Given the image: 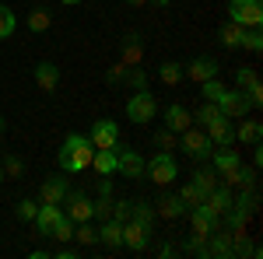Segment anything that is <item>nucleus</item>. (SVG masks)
Returning a JSON list of instances; mask_svg holds the SVG:
<instances>
[{"label":"nucleus","mask_w":263,"mask_h":259,"mask_svg":"<svg viewBox=\"0 0 263 259\" xmlns=\"http://www.w3.org/2000/svg\"><path fill=\"white\" fill-rule=\"evenodd\" d=\"M91 154H95V147H91L88 133H67L60 147V168L67 175H81L91 168Z\"/></svg>","instance_id":"nucleus-1"},{"label":"nucleus","mask_w":263,"mask_h":259,"mask_svg":"<svg viewBox=\"0 0 263 259\" xmlns=\"http://www.w3.org/2000/svg\"><path fill=\"white\" fill-rule=\"evenodd\" d=\"M144 175L155 182V186H168V182L179 175V165L172 158V151H158L151 161H144Z\"/></svg>","instance_id":"nucleus-2"},{"label":"nucleus","mask_w":263,"mask_h":259,"mask_svg":"<svg viewBox=\"0 0 263 259\" xmlns=\"http://www.w3.org/2000/svg\"><path fill=\"white\" fill-rule=\"evenodd\" d=\"M179 147L197 161H207L211 154H214V144H211V137H207V130H197V126H186V130L179 133Z\"/></svg>","instance_id":"nucleus-3"},{"label":"nucleus","mask_w":263,"mask_h":259,"mask_svg":"<svg viewBox=\"0 0 263 259\" xmlns=\"http://www.w3.org/2000/svg\"><path fill=\"white\" fill-rule=\"evenodd\" d=\"M228 21H235L242 28L263 25V0H228Z\"/></svg>","instance_id":"nucleus-4"},{"label":"nucleus","mask_w":263,"mask_h":259,"mask_svg":"<svg viewBox=\"0 0 263 259\" xmlns=\"http://www.w3.org/2000/svg\"><path fill=\"white\" fill-rule=\"evenodd\" d=\"M126 116H130V123H151L155 116H158V102H155V95L144 88V91H137V95H130L126 98Z\"/></svg>","instance_id":"nucleus-5"},{"label":"nucleus","mask_w":263,"mask_h":259,"mask_svg":"<svg viewBox=\"0 0 263 259\" xmlns=\"http://www.w3.org/2000/svg\"><path fill=\"white\" fill-rule=\"evenodd\" d=\"M218 109H221V116H228V119H242V116H249L253 102H249V95L239 91V88H224L221 98H218Z\"/></svg>","instance_id":"nucleus-6"},{"label":"nucleus","mask_w":263,"mask_h":259,"mask_svg":"<svg viewBox=\"0 0 263 259\" xmlns=\"http://www.w3.org/2000/svg\"><path fill=\"white\" fill-rule=\"evenodd\" d=\"M190 224H193V235H197V238H207L211 231L221 228V217H218L207 203H200V207H190Z\"/></svg>","instance_id":"nucleus-7"},{"label":"nucleus","mask_w":263,"mask_h":259,"mask_svg":"<svg viewBox=\"0 0 263 259\" xmlns=\"http://www.w3.org/2000/svg\"><path fill=\"white\" fill-rule=\"evenodd\" d=\"M63 217H70L74 224L91 221V200L84 196L81 189H67V196H63Z\"/></svg>","instance_id":"nucleus-8"},{"label":"nucleus","mask_w":263,"mask_h":259,"mask_svg":"<svg viewBox=\"0 0 263 259\" xmlns=\"http://www.w3.org/2000/svg\"><path fill=\"white\" fill-rule=\"evenodd\" d=\"M116 147V172H123L126 179H141L144 175V158L137 151H130V147H120V144H112Z\"/></svg>","instance_id":"nucleus-9"},{"label":"nucleus","mask_w":263,"mask_h":259,"mask_svg":"<svg viewBox=\"0 0 263 259\" xmlns=\"http://www.w3.org/2000/svg\"><path fill=\"white\" fill-rule=\"evenodd\" d=\"M218 67L221 63L214 60V56H197V60H190L186 67H182V77H190V81H211V77H218Z\"/></svg>","instance_id":"nucleus-10"},{"label":"nucleus","mask_w":263,"mask_h":259,"mask_svg":"<svg viewBox=\"0 0 263 259\" xmlns=\"http://www.w3.org/2000/svg\"><path fill=\"white\" fill-rule=\"evenodd\" d=\"M207 137L211 144H218V147H228V144H235V119H228V116H218V119H211L207 126Z\"/></svg>","instance_id":"nucleus-11"},{"label":"nucleus","mask_w":263,"mask_h":259,"mask_svg":"<svg viewBox=\"0 0 263 259\" xmlns=\"http://www.w3.org/2000/svg\"><path fill=\"white\" fill-rule=\"evenodd\" d=\"M147 242H151V228H144L137 221H123V245L130 252H144Z\"/></svg>","instance_id":"nucleus-12"},{"label":"nucleus","mask_w":263,"mask_h":259,"mask_svg":"<svg viewBox=\"0 0 263 259\" xmlns=\"http://www.w3.org/2000/svg\"><path fill=\"white\" fill-rule=\"evenodd\" d=\"M88 140H91V147H112V144H120V126H116L112 119L91 123V133H88Z\"/></svg>","instance_id":"nucleus-13"},{"label":"nucleus","mask_w":263,"mask_h":259,"mask_svg":"<svg viewBox=\"0 0 263 259\" xmlns=\"http://www.w3.org/2000/svg\"><path fill=\"white\" fill-rule=\"evenodd\" d=\"M60 217H63L60 203H39V210H35V228H39V235H49L53 224H57Z\"/></svg>","instance_id":"nucleus-14"},{"label":"nucleus","mask_w":263,"mask_h":259,"mask_svg":"<svg viewBox=\"0 0 263 259\" xmlns=\"http://www.w3.org/2000/svg\"><path fill=\"white\" fill-rule=\"evenodd\" d=\"M35 84H39L42 91H57V84H60V67L53 60L35 63Z\"/></svg>","instance_id":"nucleus-15"},{"label":"nucleus","mask_w":263,"mask_h":259,"mask_svg":"<svg viewBox=\"0 0 263 259\" xmlns=\"http://www.w3.org/2000/svg\"><path fill=\"white\" fill-rule=\"evenodd\" d=\"M67 179H60V175H53V179H46L39 186V203H63V196H67Z\"/></svg>","instance_id":"nucleus-16"},{"label":"nucleus","mask_w":263,"mask_h":259,"mask_svg":"<svg viewBox=\"0 0 263 259\" xmlns=\"http://www.w3.org/2000/svg\"><path fill=\"white\" fill-rule=\"evenodd\" d=\"M211 161H214V165H211V168H214V172H218V179H228V175H232V172H235V168H239V154H235V151H214V154H211Z\"/></svg>","instance_id":"nucleus-17"},{"label":"nucleus","mask_w":263,"mask_h":259,"mask_svg":"<svg viewBox=\"0 0 263 259\" xmlns=\"http://www.w3.org/2000/svg\"><path fill=\"white\" fill-rule=\"evenodd\" d=\"M190 119H193V116H190V109L179 105V102H172V105L165 109V126H168L172 133H182V130L190 126Z\"/></svg>","instance_id":"nucleus-18"},{"label":"nucleus","mask_w":263,"mask_h":259,"mask_svg":"<svg viewBox=\"0 0 263 259\" xmlns=\"http://www.w3.org/2000/svg\"><path fill=\"white\" fill-rule=\"evenodd\" d=\"M203 203H207V207H211V210H214V214L221 217L224 210L232 207V189H228L224 182H218V186H214V189H211V193L203 196Z\"/></svg>","instance_id":"nucleus-19"},{"label":"nucleus","mask_w":263,"mask_h":259,"mask_svg":"<svg viewBox=\"0 0 263 259\" xmlns=\"http://www.w3.org/2000/svg\"><path fill=\"white\" fill-rule=\"evenodd\" d=\"M141 60H144V39L137 35V32H130V35L123 39V60H120V63H126V67H137Z\"/></svg>","instance_id":"nucleus-20"},{"label":"nucleus","mask_w":263,"mask_h":259,"mask_svg":"<svg viewBox=\"0 0 263 259\" xmlns=\"http://www.w3.org/2000/svg\"><path fill=\"white\" fill-rule=\"evenodd\" d=\"M186 214V203L179 196H162L155 203V217H165V221H179Z\"/></svg>","instance_id":"nucleus-21"},{"label":"nucleus","mask_w":263,"mask_h":259,"mask_svg":"<svg viewBox=\"0 0 263 259\" xmlns=\"http://www.w3.org/2000/svg\"><path fill=\"white\" fill-rule=\"evenodd\" d=\"M242 35H246V28L235 25V21H224L221 28H218V42H221L224 49H242Z\"/></svg>","instance_id":"nucleus-22"},{"label":"nucleus","mask_w":263,"mask_h":259,"mask_svg":"<svg viewBox=\"0 0 263 259\" xmlns=\"http://www.w3.org/2000/svg\"><path fill=\"white\" fill-rule=\"evenodd\" d=\"M91 168H95L99 175H112V172H116V147H95Z\"/></svg>","instance_id":"nucleus-23"},{"label":"nucleus","mask_w":263,"mask_h":259,"mask_svg":"<svg viewBox=\"0 0 263 259\" xmlns=\"http://www.w3.org/2000/svg\"><path fill=\"white\" fill-rule=\"evenodd\" d=\"M99 242L105 245V249H120L123 245V224L120 221H102V228H99Z\"/></svg>","instance_id":"nucleus-24"},{"label":"nucleus","mask_w":263,"mask_h":259,"mask_svg":"<svg viewBox=\"0 0 263 259\" xmlns=\"http://www.w3.org/2000/svg\"><path fill=\"white\" fill-rule=\"evenodd\" d=\"M263 137V126L256 119H239V126H235V140H242V144H260Z\"/></svg>","instance_id":"nucleus-25"},{"label":"nucleus","mask_w":263,"mask_h":259,"mask_svg":"<svg viewBox=\"0 0 263 259\" xmlns=\"http://www.w3.org/2000/svg\"><path fill=\"white\" fill-rule=\"evenodd\" d=\"M130 221H137V224H144V228H155V207L144 203V200L130 203Z\"/></svg>","instance_id":"nucleus-26"},{"label":"nucleus","mask_w":263,"mask_h":259,"mask_svg":"<svg viewBox=\"0 0 263 259\" xmlns=\"http://www.w3.org/2000/svg\"><path fill=\"white\" fill-rule=\"evenodd\" d=\"M224 186H242V189H249V186H256V168H246L242 161H239V168L224 179Z\"/></svg>","instance_id":"nucleus-27"},{"label":"nucleus","mask_w":263,"mask_h":259,"mask_svg":"<svg viewBox=\"0 0 263 259\" xmlns=\"http://www.w3.org/2000/svg\"><path fill=\"white\" fill-rule=\"evenodd\" d=\"M158 81H162V84H168V88H176V84L182 81V63L165 60L162 67H158Z\"/></svg>","instance_id":"nucleus-28"},{"label":"nucleus","mask_w":263,"mask_h":259,"mask_svg":"<svg viewBox=\"0 0 263 259\" xmlns=\"http://www.w3.org/2000/svg\"><path fill=\"white\" fill-rule=\"evenodd\" d=\"M49 25H53V14L46 11V4H39L35 11H28V28L32 32H46Z\"/></svg>","instance_id":"nucleus-29"},{"label":"nucleus","mask_w":263,"mask_h":259,"mask_svg":"<svg viewBox=\"0 0 263 259\" xmlns=\"http://www.w3.org/2000/svg\"><path fill=\"white\" fill-rule=\"evenodd\" d=\"M193 182H197V189L207 196V193H211L221 179H218V172H214V168H197V172H193Z\"/></svg>","instance_id":"nucleus-30"},{"label":"nucleus","mask_w":263,"mask_h":259,"mask_svg":"<svg viewBox=\"0 0 263 259\" xmlns=\"http://www.w3.org/2000/svg\"><path fill=\"white\" fill-rule=\"evenodd\" d=\"M74 242H81V245H99V228H91L88 221L74 224Z\"/></svg>","instance_id":"nucleus-31"},{"label":"nucleus","mask_w":263,"mask_h":259,"mask_svg":"<svg viewBox=\"0 0 263 259\" xmlns=\"http://www.w3.org/2000/svg\"><path fill=\"white\" fill-rule=\"evenodd\" d=\"M14 28H18V18H14V11L0 4V39H11V35H14Z\"/></svg>","instance_id":"nucleus-32"},{"label":"nucleus","mask_w":263,"mask_h":259,"mask_svg":"<svg viewBox=\"0 0 263 259\" xmlns=\"http://www.w3.org/2000/svg\"><path fill=\"white\" fill-rule=\"evenodd\" d=\"M179 200L186 203V207H200V203H203V193L197 189V182L190 179V182H186V186L179 189Z\"/></svg>","instance_id":"nucleus-33"},{"label":"nucleus","mask_w":263,"mask_h":259,"mask_svg":"<svg viewBox=\"0 0 263 259\" xmlns=\"http://www.w3.org/2000/svg\"><path fill=\"white\" fill-rule=\"evenodd\" d=\"M57 242H74V221L70 217H60L57 224H53V231H49Z\"/></svg>","instance_id":"nucleus-34"},{"label":"nucleus","mask_w":263,"mask_h":259,"mask_svg":"<svg viewBox=\"0 0 263 259\" xmlns=\"http://www.w3.org/2000/svg\"><path fill=\"white\" fill-rule=\"evenodd\" d=\"M221 91H224V84H221L218 77L200 81V95H203V102H218V98H221Z\"/></svg>","instance_id":"nucleus-35"},{"label":"nucleus","mask_w":263,"mask_h":259,"mask_svg":"<svg viewBox=\"0 0 263 259\" xmlns=\"http://www.w3.org/2000/svg\"><path fill=\"white\" fill-rule=\"evenodd\" d=\"M242 49H249V53H260V49H263V32H260V25H256V28H246Z\"/></svg>","instance_id":"nucleus-36"},{"label":"nucleus","mask_w":263,"mask_h":259,"mask_svg":"<svg viewBox=\"0 0 263 259\" xmlns=\"http://www.w3.org/2000/svg\"><path fill=\"white\" fill-rule=\"evenodd\" d=\"M176 137H179V133H172L168 126H162V130L155 133V147H158V151H176Z\"/></svg>","instance_id":"nucleus-37"},{"label":"nucleus","mask_w":263,"mask_h":259,"mask_svg":"<svg viewBox=\"0 0 263 259\" xmlns=\"http://www.w3.org/2000/svg\"><path fill=\"white\" fill-rule=\"evenodd\" d=\"M91 217H99V221L112 217V196H99L95 200V203H91Z\"/></svg>","instance_id":"nucleus-38"},{"label":"nucleus","mask_w":263,"mask_h":259,"mask_svg":"<svg viewBox=\"0 0 263 259\" xmlns=\"http://www.w3.org/2000/svg\"><path fill=\"white\" fill-rule=\"evenodd\" d=\"M256 70H253V67H239V70H235V88H239V91H246V88H253V84H256Z\"/></svg>","instance_id":"nucleus-39"},{"label":"nucleus","mask_w":263,"mask_h":259,"mask_svg":"<svg viewBox=\"0 0 263 259\" xmlns=\"http://www.w3.org/2000/svg\"><path fill=\"white\" fill-rule=\"evenodd\" d=\"M0 168H4V175H7V179H18L21 172H25V161H21L18 154H7V158H4V165H0Z\"/></svg>","instance_id":"nucleus-40"},{"label":"nucleus","mask_w":263,"mask_h":259,"mask_svg":"<svg viewBox=\"0 0 263 259\" xmlns=\"http://www.w3.org/2000/svg\"><path fill=\"white\" fill-rule=\"evenodd\" d=\"M218 116H221V109H218V102H203L200 109H197V119H200L203 126H207L211 119H218Z\"/></svg>","instance_id":"nucleus-41"},{"label":"nucleus","mask_w":263,"mask_h":259,"mask_svg":"<svg viewBox=\"0 0 263 259\" xmlns=\"http://www.w3.org/2000/svg\"><path fill=\"white\" fill-rule=\"evenodd\" d=\"M35 210H39V203H35V200H21L18 207H14L18 221H35Z\"/></svg>","instance_id":"nucleus-42"},{"label":"nucleus","mask_w":263,"mask_h":259,"mask_svg":"<svg viewBox=\"0 0 263 259\" xmlns=\"http://www.w3.org/2000/svg\"><path fill=\"white\" fill-rule=\"evenodd\" d=\"M126 84H134L137 91H144V88H147V74H144V70H141V63L126 70Z\"/></svg>","instance_id":"nucleus-43"},{"label":"nucleus","mask_w":263,"mask_h":259,"mask_svg":"<svg viewBox=\"0 0 263 259\" xmlns=\"http://www.w3.org/2000/svg\"><path fill=\"white\" fill-rule=\"evenodd\" d=\"M126 70H130L126 63H112L109 74H105V81H109V84H120V81H126Z\"/></svg>","instance_id":"nucleus-44"},{"label":"nucleus","mask_w":263,"mask_h":259,"mask_svg":"<svg viewBox=\"0 0 263 259\" xmlns=\"http://www.w3.org/2000/svg\"><path fill=\"white\" fill-rule=\"evenodd\" d=\"M112 221H130V200H116L112 203Z\"/></svg>","instance_id":"nucleus-45"},{"label":"nucleus","mask_w":263,"mask_h":259,"mask_svg":"<svg viewBox=\"0 0 263 259\" xmlns=\"http://www.w3.org/2000/svg\"><path fill=\"white\" fill-rule=\"evenodd\" d=\"M99 196H112V182H109V175L99 179Z\"/></svg>","instance_id":"nucleus-46"},{"label":"nucleus","mask_w":263,"mask_h":259,"mask_svg":"<svg viewBox=\"0 0 263 259\" xmlns=\"http://www.w3.org/2000/svg\"><path fill=\"white\" fill-rule=\"evenodd\" d=\"M253 165H256V168L263 165V151H260V144H253Z\"/></svg>","instance_id":"nucleus-47"},{"label":"nucleus","mask_w":263,"mask_h":259,"mask_svg":"<svg viewBox=\"0 0 263 259\" xmlns=\"http://www.w3.org/2000/svg\"><path fill=\"white\" fill-rule=\"evenodd\" d=\"M57 256H60V259H74V256H78V249H70V245H67V249H60Z\"/></svg>","instance_id":"nucleus-48"},{"label":"nucleus","mask_w":263,"mask_h":259,"mask_svg":"<svg viewBox=\"0 0 263 259\" xmlns=\"http://www.w3.org/2000/svg\"><path fill=\"white\" fill-rule=\"evenodd\" d=\"M63 7H74V4H81V0H60Z\"/></svg>","instance_id":"nucleus-49"},{"label":"nucleus","mask_w":263,"mask_h":259,"mask_svg":"<svg viewBox=\"0 0 263 259\" xmlns=\"http://www.w3.org/2000/svg\"><path fill=\"white\" fill-rule=\"evenodd\" d=\"M126 4H134V7H144V4H147V0H126Z\"/></svg>","instance_id":"nucleus-50"},{"label":"nucleus","mask_w":263,"mask_h":259,"mask_svg":"<svg viewBox=\"0 0 263 259\" xmlns=\"http://www.w3.org/2000/svg\"><path fill=\"white\" fill-rule=\"evenodd\" d=\"M155 4H158V7H168V0H155Z\"/></svg>","instance_id":"nucleus-51"},{"label":"nucleus","mask_w":263,"mask_h":259,"mask_svg":"<svg viewBox=\"0 0 263 259\" xmlns=\"http://www.w3.org/2000/svg\"><path fill=\"white\" fill-rule=\"evenodd\" d=\"M0 182H7V175H4V168H0Z\"/></svg>","instance_id":"nucleus-52"},{"label":"nucleus","mask_w":263,"mask_h":259,"mask_svg":"<svg viewBox=\"0 0 263 259\" xmlns=\"http://www.w3.org/2000/svg\"><path fill=\"white\" fill-rule=\"evenodd\" d=\"M0 133H4V116H0Z\"/></svg>","instance_id":"nucleus-53"},{"label":"nucleus","mask_w":263,"mask_h":259,"mask_svg":"<svg viewBox=\"0 0 263 259\" xmlns=\"http://www.w3.org/2000/svg\"><path fill=\"white\" fill-rule=\"evenodd\" d=\"M39 4H46V0H39Z\"/></svg>","instance_id":"nucleus-54"}]
</instances>
